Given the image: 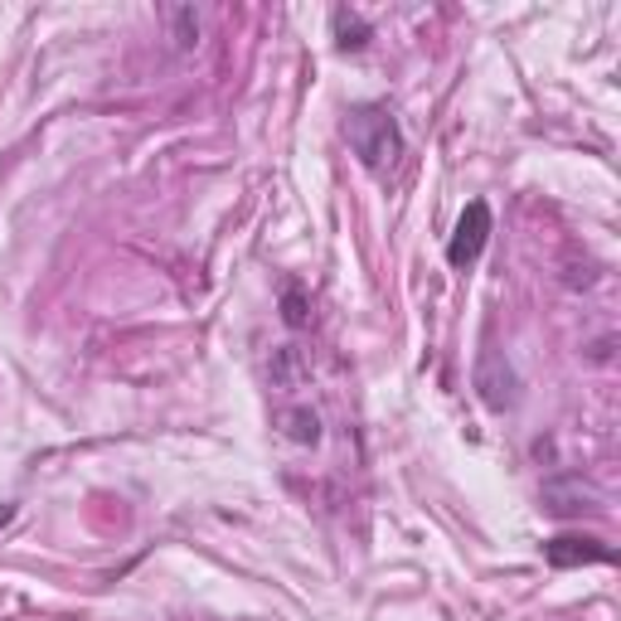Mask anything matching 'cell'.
Listing matches in <instances>:
<instances>
[{
	"label": "cell",
	"instance_id": "1",
	"mask_svg": "<svg viewBox=\"0 0 621 621\" xmlns=\"http://www.w3.org/2000/svg\"><path fill=\"white\" fill-rule=\"evenodd\" d=\"M345 142L359 156V166L384 175L403 156V132H398V117L384 102H359L345 112Z\"/></svg>",
	"mask_w": 621,
	"mask_h": 621
},
{
	"label": "cell",
	"instance_id": "2",
	"mask_svg": "<svg viewBox=\"0 0 621 621\" xmlns=\"http://www.w3.org/2000/svg\"><path fill=\"white\" fill-rule=\"evenodd\" d=\"M472 384H476V398L490 413H510V408L520 403V374H514V365L506 359V350H496V345H486L476 355Z\"/></svg>",
	"mask_w": 621,
	"mask_h": 621
},
{
	"label": "cell",
	"instance_id": "3",
	"mask_svg": "<svg viewBox=\"0 0 621 621\" xmlns=\"http://www.w3.org/2000/svg\"><path fill=\"white\" fill-rule=\"evenodd\" d=\"M490 243V204L486 199H472V204L462 209V219H456L452 239H447V263L462 273V267H472L480 253H486Z\"/></svg>",
	"mask_w": 621,
	"mask_h": 621
},
{
	"label": "cell",
	"instance_id": "4",
	"mask_svg": "<svg viewBox=\"0 0 621 621\" xmlns=\"http://www.w3.org/2000/svg\"><path fill=\"white\" fill-rule=\"evenodd\" d=\"M548 568H583V564H617V548L597 534H554L544 539Z\"/></svg>",
	"mask_w": 621,
	"mask_h": 621
},
{
	"label": "cell",
	"instance_id": "5",
	"mask_svg": "<svg viewBox=\"0 0 621 621\" xmlns=\"http://www.w3.org/2000/svg\"><path fill=\"white\" fill-rule=\"evenodd\" d=\"M331 34H335V49H340V54H359V49H365V44L374 40L369 20L359 15V10H350V5H335V10H331Z\"/></svg>",
	"mask_w": 621,
	"mask_h": 621
},
{
	"label": "cell",
	"instance_id": "6",
	"mask_svg": "<svg viewBox=\"0 0 621 621\" xmlns=\"http://www.w3.org/2000/svg\"><path fill=\"white\" fill-rule=\"evenodd\" d=\"M277 428H282V437L297 442V447H315V442H321V418H315L311 408H282V413H277Z\"/></svg>",
	"mask_w": 621,
	"mask_h": 621
},
{
	"label": "cell",
	"instance_id": "7",
	"mask_svg": "<svg viewBox=\"0 0 621 621\" xmlns=\"http://www.w3.org/2000/svg\"><path fill=\"white\" fill-rule=\"evenodd\" d=\"M166 25H170V40L180 54L199 44V10L195 5H166Z\"/></svg>",
	"mask_w": 621,
	"mask_h": 621
},
{
	"label": "cell",
	"instance_id": "8",
	"mask_svg": "<svg viewBox=\"0 0 621 621\" xmlns=\"http://www.w3.org/2000/svg\"><path fill=\"white\" fill-rule=\"evenodd\" d=\"M544 500L554 514H573L583 510V480H548L544 486Z\"/></svg>",
	"mask_w": 621,
	"mask_h": 621
},
{
	"label": "cell",
	"instance_id": "9",
	"mask_svg": "<svg viewBox=\"0 0 621 621\" xmlns=\"http://www.w3.org/2000/svg\"><path fill=\"white\" fill-rule=\"evenodd\" d=\"M282 321L291 325V331H301V325L311 321V301H307V291H301L297 282L282 287Z\"/></svg>",
	"mask_w": 621,
	"mask_h": 621
},
{
	"label": "cell",
	"instance_id": "10",
	"mask_svg": "<svg viewBox=\"0 0 621 621\" xmlns=\"http://www.w3.org/2000/svg\"><path fill=\"white\" fill-rule=\"evenodd\" d=\"M273 379L277 384H291V379H301V359H297V350H277V359H273Z\"/></svg>",
	"mask_w": 621,
	"mask_h": 621
},
{
	"label": "cell",
	"instance_id": "11",
	"mask_svg": "<svg viewBox=\"0 0 621 621\" xmlns=\"http://www.w3.org/2000/svg\"><path fill=\"white\" fill-rule=\"evenodd\" d=\"M15 514H20V506H10V500H0V530H5V524L15 520Z\"/></svg>",
	"mask_w": 621,
	"mask_h": 621
}]
</instances>
